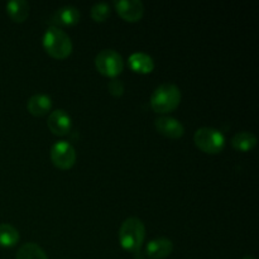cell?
Returning <instances> with one entry per match:
<instances>
[{"label":"cell","instance_id":"7c38bea8","mask_svg":"<svg viewBox=\"0 0 259 259\" xmlns=\"http://www.w3.org/2000/svg\"><path fill=\"white\" fill-rule=\"evenodd\" d=\"M80 10L72 5H65L58 8L52 15V20L60 25H75L80 20Z\"/></svg>","mask_w":259,"mask_h":259},{"label":"cell","instance_id":"3957f363","mask_svg":"<svg viewBox=\"0 0 259 259\" xmlns=\"http://www.w3.org/2000/svg\"><path fill=\"white\" fill-rule=\"evenodd\" d=\"M45 50L55 58H66L72 52V40L70 35L57 25H51L43 34Z\"/></svg>","mask_w":259,"mask_h":259},{"label":"cell","instance_id":"9c48e42d","mask_svg":"<svg viewBox=\"0 0 259 259\" xmlns=\"http://www.w3.org/2000/svg\"><path fill=\"white\" fill-rule=\"evenodd\" d=\"M47 125L53 134L65 136L70 132L72 120H71V116L67 111L63 110V109H56L48 116Z\"/></svg>","mask_w":259,"mask_h":259},{"label":"cell","instance_id":"8992f818","mask_svg":"<svg viewBox=\"0 0 259 259\" xmlns=\"http://www.w3.org/2000/svg\"><path fill=\"white\" fill-rule=\"evenodd\" d=\"M51 159L58 168H71L76 162L75 147L67 141H57L51 147Z\"/></svg>","mask_w":259,"mask_h":259},{"label":"cell","instance_id":"ffe728a7","mask_svg":"<svg viewBox=\"0 0 259 259\" xmlns=\"http://www.w3.org/2000/svg\"><path fill=\"white\" fill-rule=\"evenodd\" d=\"M243 259H255L254 257H245V258H243Z\"/></svg>","mask_w":259,"mask_h":259},{"label":"cell","instance_id":"e0dca14e","mask_svg":"<svg viewBox=\"0 0 259 259\" xmlns=\"http://www.w3.org/2000/svg\"><path fill=\"white\" fill-rule=\"evenodd\" d=\"M19 232L15 227L3 223L0 224V245L2 247H13L19 242Z\"/></svg>","mask_w":259,"mask_h":259},{"label":"cell","instance_id":"7a4b0ae2","mask_svg":"<svg viewBox=\"0 0 259 259\" xmlns=\"http://www.w3.org/2000/svg\"><path fill=\"white\" fill-rule=\"evenodd\" d=\"M181 103V90L177 85L164 82L157 86L151 96V106L156 113L166 114L175 110Z\"/></svg>","mask_w":259,"mask_h":259},{"label":"cell","instance_id":"2e32d148","mask_svg":"<svg viewBox=\"0 0 259 259\" xmlns=\"http://www.w3.org/2000/svg\"><path fill=\"white\" fill-rule=\"evenodd\" d=\"M15 259H48L45 250L37 243H25L18 249Z\"/></svg>","mask_w":259,"mask_h":259},{"label":"cell","instance_id":"8fae6325","mask_svg":"<svg viewBox=\"0 0 259 259\" xmlns=\"http://www.w3.org/2000/svg\"><path fill=\"white\" fill-rule=\"evenodd\" d=\"M128 65L134 72L149 73L154 68V61L148 53L134 52L129 56Z\"/></svg>","mask_w":259,"mask_h":259},{"label":"cell","instance_id":"5bb4252c","mask_svg":"<svg viewBox=\"0 0 259 259\" xmlns=\"http://www.w3.org/2000/svg\"><path fill=\"white\" fill-rule=\"evenodd\" d=\"M7 12L14 22H24L29 15V3L27 0H10Z\"/></svg>","mask_w":259,"mask_h":259},{"label":"cell","instance_id":"d6986e66","mask_svg":"<svg viewBox=\"0 0 259 259\" xmlns=\"http://www.w3.org/2000/svg\"><path fill=\"white\" fill-rule=\"evenodd\" d=\"M124 89H125V86H124L123 81L119 80V78H116V77H113L108 82V90L110 91L111 95H114V96L123 95Z\"/></svg>","mask_w":259,"mask_h":259},{"label":"cell","instance_id":"30bf717a","mask_svg":"<svg viewBox=\"0 0 259 259\" xmlns=\"http://www.w3.org/2000/svg\"><path fill=\"white\" fill-rule=\"evenodd\" d=\"M174 250V243L164 237L154 238L149 240L146 247V255L151 259H163L168 257Z\"/></svg>","mask_w":259,"mask_h":259},{"label":"cell","instance_id":"ac0fdd59","mask_svg":"<svg viewBox=\"0 0 259 259\" xmlns=\"http://www.w3.org/2000/svg\"><path fill=\"white\" fill-rule=\"evenodd\" d=\"M110 15V5L108 3L99 2L91 7V17L96 22H104Z\"/></svg>","mask_w":259,"mask_h":259},{"label":"cell","instance_id":"5b68a950","mask_svg":"<svg viewBox=\"0 0 259 259\" xmlns=\"http://www.w3.org/2000/svg\"><path fill=\"white\" fill-rule=\"evenodd\" d=\"M95 66L98 71L109 77H116L124 68V60L120 53L111 48L101 50L95 57Z\"/></svg>","mask_w":259,"mask_h":259},{"label":"cell","instance_id":"4fadbf2b","mask_svg":"<svg viewBox=\"0 0 259 259\" xmlns=\"http://www.w3.org/2000/svg\"><path fill=\"white\" fill-rule=\"evenodd\" d=\"M27 106L30 114L35 116H42L52 108V99L46 94H34L29 98Z\"/></svg>","mask_w":259,"mask_h":259},{"label":"cell","instance_id":"52a82bcc","mask_svg":"<svg viewBox=\"0 0 259 259\" xmlns=\"http://www.w3.org/2000/svg\"><path fill=\"white\" fill-rule=\"evenodd\" d=\"M154 125H156L157 131L163 136L168 137V138H181L185 133V126L179 119L174 118L169 115L158 116L154 120Z\"/></svg>","mask_w":259,"mask_h":259},{"label":"cell","instance_id":"ba28073f","mask_svg":"<svg viewBox=\"0 0 259 259\" xmlns=\"http://www.w3.org/2000/svg\"><path fill=\"white\" fill-rule=\"evenodd\" d=\"M115 9L123 19L128 22H137L143 17L144 5L141 0H118Z\"/></svg>","mask_w":259,"mask_h":259},{"label":"cell","instance_id":"9a60e30c","mask_svg":"<svg viewBox=\"0 0 259 259\" xmlns=\"http://www.w3.org/2000/svg\"><path fill=\"white\" fill-rule=\"evenodd\" d=\"M255 144H257V137L252 132H239V133L234 134V137L232 138V146L238 151H250L252 148H254Z\"/></svg>","mask_w":259,"mask_h":259},{"label":"cell","instance_id":"6da1fadb","mask_svg":"<svg viewBox=\"0 0 259 259\" xmlns=\"http://www.w3.org/2000/svg\"><path fill=\"white\" fill-rule=\"evenodd\" d=\"M146 238L144 223L137 217H129L121 223L119 229V242L120 245L133 254H139Z\"/></svg>","mask_w":259,"mask_h":259},{"label":"cell","instance_id":"277c9868","mask_svg":"<svg viewBox=\"0 0 259 259\" xmlns=\"http://www.w3.org/2000/svg\"><path fill=\"white\" fill-rule=\"evenodd\" d=\"M194 142L205 153H219L225 146V137L219 129L201 126L195 132Z\"/></svg>","mask_w":259,"mask_h":259}]
</instances>
